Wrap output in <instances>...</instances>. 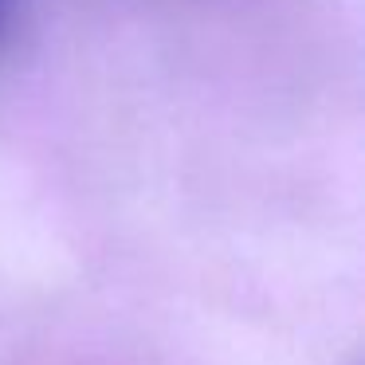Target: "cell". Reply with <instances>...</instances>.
Returning <instances> with one entry per match:
<instances>
[{"mask_svg": "<svg viewBox=\"0 0 365 365\" xmlns=\"http://www.w3.org/2000/svg\"><path fill=\"white\" fill-rule=\"evenodd\" d=\"M12 12H16V0H0V32H4V28H9Z\"/></svg>", "mask_w": 365, "mask_h": 365, "instance_id": "cell-1", "label": "cell"}]
</instances>
